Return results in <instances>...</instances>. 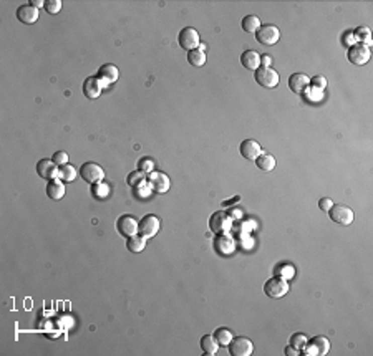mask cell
<instances>
[{
  "label": "cell",
  "instance_id": "12",
  "mask_svg": "<svg viewBox=\"0 0 373 356\" xmlns=\"http://www.w3.org/2000/svg\"><path fill=\"white\" fill-rule=\"evenodd\" d=\"M118 76H120V70L116 68L113 63L102 65L98 70V73H97V78L103 85V88H107L108 85H113V83L118 80Z\"/></svg>",
  "mask_w": 373,
  "mask_h": 356
},
{
  "label": "cell",
  "instance_id": "39",
  "mask_svg": "<svg viewBox=\"0 0 373 356\" xmlns=\"http://www.w3.org/2000/svg\"><path fill=\"white\" fill-rule=\"evenodd\" d=\"M227 214H229V217L232 220H237V219H241V217H242V212H241V210H237V209H229V210H227Z\"/></svg>",
  "mask_w": 373,
  "mask_h": 356
},
{
  "label": "cell",
  "instance_id": "18",
  "mask_svg": "<svg viewBox=\"0 0 373 356\" xmlns=\"http://www.w3.org/2000/svg\"><path fill=\"white\" fill-rule=\"evenodd\" d=\"M149 186L154 192L158 194H164L168 192L169 189V177L164 174V172H149Z\"/></svg>",
  "mask_w": 373,
  "mask_h": 356
},
{
  "label": "cell",
  "instance_id": "15",
  "mask_svg": "<svg viewBox=\"0 0 373 356\" xmlns=\"http://www.w3.org/2000/svg\"><path fill=\"white\" fill-rule=\"evenodd\" d=\"M239 153L244 159L247 161H255L262 153V148L260 144L255 140H244L241 144H239Z\"/></svg>",
  "mask_w": 373,
  "mask_h": 356
},
{
  "label": "cell",
  "instance_id": "9",
  "mask_svg": "<svg viewBox=\"0 0 373 356\" xmlns=\"http://www.w3.org/2000/svg\"><path fill=\"white\" fill-rule=\"evenodd\" d=\"M255 40L264 47H272L281 40V30L275 25H260L255 32Z\"/></svg>",
  "mask_w": 373,
  "mask_h": 356
},
{
  "label": "cell",
  "instance_id": "43",
  "mask_svg": "<svg viewBox=\"0 0 373 356\" xmlns=\"http://www.w3.org/2000/svg\"><path fill=\"white\" fill-rule=\"evenodd\" d=\"M239 201H241V197H234L232 199V201H229V202H227V201H224V202H222V207H227V205H229V204H234V202H239Z\"/></svg>",
  "mask_w": 373,
  "mask_h": 356
},
{
  "label": "cell",
  "instance_id": "27",
  "mask_svg": "<svg viewBox=\"0 0 373 356\" xmlns=\"http://www.w3.org/2000/svg\"><path fill=\"white\" fill-rule=\"evenodd\" d=\"M353 38L357 43H363V45L370 47L371 45V30L368 27H357L353 32Z\"/></svg>",
  "mask_w": 373,
  "mask_h": 356
},
{
  "label": "cell",
  "instance_id": "37",
  "mask_svg": "<svg viewBox=\"0 0 373 356\" xmlns=\"http://www.w3.org/2000/svg\"><path fill=\"white\" fill-rule=\"evenodd\" d=\"M153 168H154V164H153V161H151V159L143 158V159L140 161V171H141V172H153Z\"/></svg>",
  "mask_w": 373,
  "mask_h": 356
},
{
  "label": "cell",
  "instance_id": "34",
  "mask_svg": "<svg viewBox=\"0 0 373 356\" xmlns=\"http://www.w3.org/2000/svg\"><path fill=\"white\" fill-rule=\"evenodd\" d=\"M310 86L315 88V90H319V91H324L327 88V78L322 76V75H317L314 78H310Z\"/></svg>",
  "mask_w": 373,
  "mask_h": 356
},
{
  "label": "cell",
  "instance_id": "13",
  "mask_svg": "<svg viewBox=\"0 0 373 356\" xmlns=\"http://www.w3.org/2000/svg\"><path fill=\"white\" fill-rule=\"evenodd\" d=\"M289 90L296 94H304L305 90L310 86V78L307 76V73H302V71H299V73H294L289 76Z\"/></svg>",
  "mask_w": 373,
  "mask_h": 356
},
{
  "label": "cell",
  "instance_id": "23",
  "mask_svg": "<svg viewBox=\"0 0 373 356\" xmlns=\"http://www.w3.org/2000/svg\"><path fill=\"white\" fill-rule=\"evenodd\" d=\"M199 346H201V351L208 356H214L219 349V344L213 335H204L199 341Z\"/></svg>",
  "mask_w": 373,
  "mask_h": 356
},
{
  "label": "cell",
  "instance_id": "10",
  "mask_svg": "<svg viewBox=\"0 0 373 356\" xmlns=\"http://www.w3.org/2000/svg\"><path fill=\"white\" fill-rule=\"evenodd\" d=\"M227 348H229V353L232 356H250L254 353V343L246 336L232 338Z\"/></svg>",
  "mask_w": 373,
  "mask_h": 356
},
{
  "label": "cell",
  "instance_id": "1",
  "mask_svg": "<svg viewBox=\"0 0 373 356\" xmlns=\"http://www.w3.org/2000/svg\"><path fill=\"white\" fill-rule=\"evenodd\" d=\"M289 282L284 279V277H272L265 283H264V293L269 298H275L279 300L282 297H286L289 293Z\"/></svg>",
  "mask_w": 373,
  "mask_h": 356
},
{
  "label": "cell",
  "instance_id": "42",
  "mask_svg": "<svg viewBox=\"0 0 373 356\" xmlns=\"http://www.w3.org/2000/svg\"><path fill=\"white\" fill-rule=\"evenodd\" d=\"M32 5H33V7H35V9H45V2H42V0H32V2H30Z\"/></svg>",
  "mask_w": 373,
  "mask_h": 356
},
{
  "label": "cell",
  "instance_id": "44",
  "mask_svg": "<svg viewBox=\"0 0 373 356\" xmlns=\"http://www.w3.org/2000/svg\"><path fill=\"white\" fill-rule=\"evenodd\" d=\"M199 50H203V52H204V50H206V43H199Z\"/></svg>",
  "mask_w": 373,
  "mask_h": 356
},
{
  "label": "cell",
  "instance_id": "32",
  "mask_svg": "<svg viewBox=\"0 0 373 356\" xmlns=\"http://www.w3.org/2000/svg\"><path fill=\"white\" fill-rule=\"evenodd\" d=\"M91 192H93V197H97V199H105V197H108L110 187L102 181V182H98V184H93Z\"/></svg>",
  "mask_w": 373,
  "mask_h": 356
},
{
  "label": "cell",
  "instance_id": "8",
  "mask_svg": "<svg viewBox=\"0 0 373 356\" xmlns=\"http://www.w3.org/2000/svg\"><path fill=\"white\" fill-rule=\"evenodd\" d=\"M177 43H179V47L182 50L191 52V50H196L199 47L201 37H199L196 29H193V27H184V29L179 32V35H177Z\"/></svg>",
  "mask_w": 373,
  "mask_h": 356
},
{
  "label": "cell",
  "instance_id": "4",
  "mask_svg": "<svg viewBox=\"0 0 373 356\" xmlns=\"http://www.w3.org/2000/svg\"><path fill=\"white\" fill-rule=\"evenodd\" d=\"M80 176H81V179L85 181V182H88V184H98V182H102L103 179H105V171H103V168L100 164H97V163H85V164H81V168H80Z\"/></svg>",
  "mask_w": 373,
  "mask_h": 356
},
{
  "label": "cell",
  "instance_id": "7",
  "mask_svg": "<svg viewBox=\"0 0 373 356\" xmlns=\"http://www.w3.org/2000/svg\"><path fill=\"white\" fill-rule=\"evenodd\" d=\"M232 219L229 214L224 212V210H219V212H214L209 217V229L211 232H214L216 235L218 233H227L232 227Z\"/></svg>",
  "mask_w": 373,
  "mask_h": 356
},
{
  "label": "cell",
  "instance_id": "11",
  "mask_svg": "<svg viewBox=\"0 0 373 356\" xmlns=\"http://www.w3.org/2000/svg\"><path fill=\"white\" fill-rule=\"evenodd\" d=\"M116 230H118L120 235H123L126 239H130L138 233V220L133 215H121L118 220H116Z\"/></svg>",
  "mask_w": 373,
  "mask_h": 356
},
{
  "label": "cell",
  "instance_id": "24",
  "mask_svg": "<svg viewBox=\"0 0 373 356\" xmlns=\"http://www.w3.org/2000/svg\"><path fill=\"white\" fill-rule=\"evenodd\" d=\"M309 344L312 348L315 349L317 356H325L328 351H330V341L327 340L325 336H315L312 338V340H309Z\"/></svg>",
  "mask_w": 373,
  "mask_h": 356
},
{
  "label": "cell",
  "instance_id": "26",
  "mask_svg": "<svg viewBox=\"0 0 373 356\" xmlns=\"http://www.w3.org/2000/svg\"><path fill=\"white\" fill-rule=\"evenodd\" d=\"M241 29L246 33H255L260 29V20L257 15H246L241 20Z\"/></svg>",
  "mask_w": 373,
  "mask_h": 356
},
{
  "label": "cell",
  "instance_id": "21",
  "mask_svg": "<svg viewBox=\"0 0 373 356\" xmlns=\"http://www.w3.org/2000/svg\"><path fill=\"white\" fill-rule=\"evenodd\" d=\"M47 191V196L52 199V201H60V199H63L65 196V184L62 179H58V177H55V179H50L48 184L45 187Z\"/></svg>",
  "mask_w": 373,
  "mask_h": 356
},
{
  "label": "cell",
  "instance_id": "19",
  "mask_svg": "<svg viewBox=\"0 0 373 356\" xmlns=\"http://www.w3.org/2000/svg\"><path fill=\"white\" fill-rule=\"evenodd\" d=\"M214 250L219 255H229L234 252V241L227 233H218L214 239Z\"/></svg>",
  "mask_w": 373,
  "mask_h": 356
},
{
  "label": "cell",
  "instance_id": "16",
  "mask_svg": "<svg viewBox=\"0 0 373 356\" xmlns=\"http://www.w3.org/2000/svg\"><path fill=\"white\" fill-rule=\"evenodd\" d=\"M15 17H17V20L22 22V24L32 25L38 20V9L33 7L32 4H24L15 10Z\"/></svg>",
  "mask_w": 373,
  "mask_h": 356
},
{
  "label": "cell",
  "instance_id": "40",
  "mask_svg": "<svg viewBox=\"0 0 373 356\" xmlns=\"http://www.w3.org/2000/svg\"><path fill=\"white\" fill-rule=\"evenodd\" d=\"M284 351H286V356H297V354H300L299 349L294 348L292 344H289V346H287L286 349H284Z\"/></svg>",
  "mask_w": 373,
  "mask_h": 356
},
{
  "label": "cell",
  "instance_id": "29",
  "mask_svg": "<svg viewBox=\"0 0 373 356\" xmlns=\"http://www.w3.org/2000/svg\"><path fill=\"white\" fill-rule=\"evenodd\" d=\"M188 63L196 66V68H201L206 63V52H203V50H199V48L188 52Z\"/></svg>",
  "mask_w": 373,
  "mask_h": 356
},
{
  "label": "cell",
  "instance_id": "3",
  "mask_svg": "<svg viewBox=\"0 0 373 356\" xmlns=\"http://www.w3.org/2000/svg\"><path fill=\"white\" fill-rule=\"evenodd\" d=\"M370 57H371V52H370V47L363 45V43H353L352 47H348L347 50V58L350 63L353 65H366L370 62Z\"/></svg>",
  "mask_w": 373,
  "mask_h": 356
},
{
  "label": "cell",
  "instance_id": "33",
  "mask_svg": "<svg viewBox=\"0 0 373 356\" xmlns=\"http://www.w3.org/2000/svg\"><path fill=\"white\" fill-rule=\"evenodd\" d=\"M144 176L141 171H136V172H131L130 176H128V184H130L131 187H140L144 184Z\"/></svg>",
  "mask_w": 373,
  "mask_h": 356
},
{
  "label": "cell",
  "instance_id": "41",
  "mask_svg": "<svg viewBox=\"0 0 373 356\" xmlns=\"http://www.w3.org/2000/svg\"><path fill=\"white\" fill-rule=\"evenodd\" d=\"M270 63H272L270 55H262V57H260V66H270Z\"/></svg>",
  "mask_w": 373,
  "mask_h": 356
},
{
  "label": "cell",
  "instance_id": "20",
  "mask_svg": "<svg viewBox=\"0 0 373 356\" xmlns=\"http://www.w3.org/2000/svg\"><path fill=\"white\" fill-rule=\"evenodd\" d=\"M241 65L249 71H255L260 66V55L255 50H244L241 53Z\"/></svg>",
  "mask_w": 373,
  "mask_h": 356
},
{
  "label": "cell",
  "instance_id": "2",
  "mask_svg": "<svg viewBox=\"0 0 373 356\" xmlns=\"http://www.w3.org/2000/svg\"><path fill=\"white\" fill-rule=\"evenodd\" d=\"M254 80L262 88H275L279 85L281 76L274 68H270V66H259V68L254 71Z\"/></svg>",
  "mask_w": 373,
  "mask_h": 356
},
{
  "label": "cell",
  "instance_id": "17",
  "mask_svg": "<svg viewBox=\"0 0 373 356\" xmlns=\"http://www.w3.org/2000/svg\"><path fill=\"white\" fill-rule=\"evenodd\" d=\"M81 91L85 94V98L88 99H97L103 91V85L100 83L97 76H88L85 81H83Z\"/></svg>",
  "mask_w": 373,
  "mask_h": 356
},
{
  "label": "cell",
  "instance_id": "30",
  "mask_svg": "<svg viewBox=\"0 0 373 356\" xmlns=\"http://www.w3.org/2000/svg\"><path fill=\"white\" fill-rule=\"evenodd\" d=\"M58 179H62L63 182H71L76 179V169L71 164H63L60 166L58 171Z\"/></svg>",
  "mask_w": 373,
  "mask_h": 356
},
{
  "label": "cell",
  "instance_id": "25",
  "mask_svg": "<svg viewBox=\"0 0 373 356\" xmlns=\"http://www.w3.org/2000/svg\"><path fill=\"white\" fill-rule=\"evenodd\" d=\"M126 249L130 250L131 254H140V252H143L144 249H146V239L141 237L140 233H136V235L128 239Z\"/></svg>",
  "mask_w": 373,
  "mask_h": 356
},
{
  "label": "cell",
  "instance_id": "5",
  "mask_svg": "<svg viewBox=\"0 0 373 356\" xmlns=\"http://www.w3.org/2000/svg\"><path fill=\"white\" fill-rule=\"evenodd\" d=\"M159 229H161V220L153 214L144 215L143 219L138 222V233L146 239V241L148 239H153L156 233L159 232Z\"/></svg>",
  "mask_w": 373,
  "mask_h": 356
},
{
  "label": "cell",
  "instance_id": "31",
  "mask_svg": "<svg viewBox=\"0 0 373 356\" xmlns=\"http://www.w3.org/2000/svg\"><path fill=\"white\" fill-rule=\"evenodd\" d=\"M309 343V336L307 335H304V333H294V335L291 336V344L296 349H302L305 344Z\"/></svg>",
  "mask_w": 373,
  "mask_h": 356
},
{
  "label": "cell",
  "instance_id": "22",
  "mask_svg": "<svg viewBox=\"0 0 373 356\" xmlns=\"http://www.w3.org/2000/svg\"><path fill=\"white\" fill-rule=\"evenodd\" d=\"M255 163V166L260 169V171H264V172H270V171H274V168H275V158L272 154H269V153H260V156L257 159L254 161Z\"/></svg>",
  "mask_w": 373,
  "mask_h": 356
},
{
  "label": "cell",
  "instance_id": "36",
  "mask_svg": "<svg viewBox=\"0 0 373 356\" xmlns=\"http://www.w3.org/2000/svg\"><path fill=\"white\" fill-rule=\"evenodd\" d=\"M53 163L57 166H63V164H68V153L65 151H57L53 153Z\"/></svg>",
  "mask_w": 373,
  "mask_h": 356
},
{
  "label": "cell",
  "instance_id": "6",
  "mask_svg": "<svg viewBox=\"0 0 373 356\" xmlns=\"http://www.w3.org/2000/svg\"><path fill=\"white\" fill-rule=\"evenodd\" d=\"M328 217L338 225H350L355 219L353 210L350 209L348 205H343V204H333L330 210H328Z\"/></svg>",
  "mask_w": 373,
  "mask_h": 356
},
{
  "label": "cell",
  "instance_id": "35",
  "mask_svg": "<svg viewBox=\"0 0 373 356\" xmlns=\"http://www.w3.org/2000/svg\"><path fill=\"white\" fill-rule=\"evenodd\" d=\"M45 10H47V14H50V15L58 14L60 10H62V2H60V0H47V2H45Z\"/></svg>",
  "mask_w": 373,
  "mask_h": 356
},
{
  "label": "cell",
  "instance_id": "38",
  "mask_svg": "<svg viewBox=\"0 0 373 356\" xmlns=\"http://www.w3.org/2000/svg\"><path fill=\"white\" fill-rule=\"evenodd\" d=\"M332 205H333V201H332V199H328V197H324V199H320V201H319V207L322 210H325V212L330 210Z\"/></svg>",
  "mask_w": 373,
  "mask_h": 356
},
{
  "label": "cell",
  "instance_id": "14",
  "mask_svg": "<svg viewBox=\"0 0 373 356\" xmlns=\"http://www.w3.org/2000/svg\"><path fill=\"white\" fill-rule=\"evenodd\" d=\"M58 171L60 166H57L53 163V159H40L37 163V174L42 177V179H55L58 177Z\"/></svg>",
  "mask_w": 373,
  "mask_h": 356
},
{
  "label": "cell",
  "instance_id": "28",
  "mask_svg": "<svg viewBox=\"0 0 373 356\" xmlns=\"http://www.w3.org/2000/svg\"><path fill=\"white\" fill-rule=\"evenodd\" d=\"M213 336L216 338V341H218V344L219 346H229V343L232 341V333H231V330H227V328H224V326H221V328H218V330H214V333H213Z\"/></svg>",
  "mask_w": 373,
  "mask_h": 356
}]
</instances>
